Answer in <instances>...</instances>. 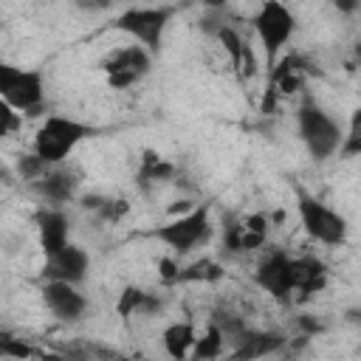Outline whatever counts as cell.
Returning a JSON list of instances; mask_svg holds the SVG:
<instances>
[{
    "mask_svg": "<svg viewBox=\"0 0 361 361\" xmlns=\"http://www.w3.org/2000/svg\"><path fill=\"white\" fill-rule=\"evenodd\" d=\"M42 302L51 310V316L65 324L79 322L87 310V299L79 293V288L73 282H59V279H48L42 285Z\"/></svg>",
    "mask_w": 361,
    "mask_h": 361,
    "instance_id": "30bf717a",
    "label": "cell"
},
{
    "mask_svg": "<svg viewBox=\"0 0 361 361\" xmlns=\"http://www.w3.org/2000/svg\"><path fill=\"white\" fill-rule=\"evenodd\" d=\"M276 96H279V90H276V85H271L268 82V87H265V93H262V104H259V113H271L274 107H276Z\"/></svg>",
    "mask_w": 361,
    "mask_h": 361,
    "instance_id": "4dcf8cb0",
    "label": "cell"
},
{
    "mask_svg": "<svg viewBox=\"0 0 361 361\" xmlns=\"http://www.w3.org/2000/svg\"><path fill=\"white\" fill-rule=\"evenodd\" d=\"M31 186L51 206H62V203H71L76 197V178L68 169H62V164L51 166V172L45 178H39L37 183H31Z\"/></svg>",
    "mask_w": 361,
    "mask_h": 361,
    "instance_id": "9a60e30c",
    "label": "cell"
},
{
    "mask_svg": "<svg viewBox=\"0 0 361 361\" xmlns=\"http://www.w3.org/2000/svg\"><path fill=\"white\" fill-rule=\"evenodd\" d=\"M240 76L243 79H251V76H257V54H254V48L245 42V48H243V59H240Z\"/></svg>",
    "mask_w": 361,
    "mask_h": 361,
    "instance_id": "f546056e",
    "label": "cell"
},
{
    "mask_svg": "<svg viewBox=\"0 0 361 361\" xmlns=\"http://www.w3.org/2000/svg\"><path fill=\"white\" fill-rule=\"evenodd\" d=\"M51 166L54 164H48L45 158H39L34 149L17 158V175H20V180H28V183H37L39 178H45L51 172Z\"/></svg>",
    "mask_w": 361,
    "mask_h": 361,
    "instance_id": "cb8c5ba5",
    "label": "cell"
},
{
    "mask_svg": "<svg viewBox=\"0 0 361 361\" xmlns=\"http://www.w3.org/2000/svg\"><path fill=\"white\" fill-rule=\"evenodd\" d=\"M288 344V336L276 333V330H245L243 338L228 350L234 358H262V355H271V353H279L285 350Z\"/></svg>",
    "mask_w": 361,
    "mask_h": 361,
    "instance_id": "5bb4252c",
    "label": "cell"
},
{
    "mask_svg": "<svg viewBox=\"0 0 361 361\" xmlns=\"http://www.w3.org/2000/svg\"><path fill=\"white\" fill-rule=\"evenodd\" d=\"M353 68H361V39L353 45Z\"/></svg>",
    "mask_w": 361,
    "mask_h": 361,
    "instance_id": "e575fe53",
    "label": "cell"
},
{
    "mask_svg": "<svg viewBox=\"0 0 361 361\" xmlns=\"http://www.w3.org/2000/svg\"><path fill=\"white\" fill-rule=\"evenodd\" d=\"M293 285L299 293H319L327 285V265L316 257H293Z\"/></svg>",
    "mask_w": 361,
    "mask_h": 361,
    "instance_id": "e0dca14e",
    "label": "cell"
},
{
    "mask_svg": "<svg viewBox=\"0 0 361 361\" xmlns=\"http://www.w3.org/2000/svg\"><path fill=\"white\" fill-rule=\"evenodd\" d=\"M172 20L169 6H141V8H127L113 20V28L133 37L138 45H144L149 54H158L164 45L166 25Z\"/></svg>",
    "mask_w": 361,
    "mask_h": 361,
    "instance_id": "52a82bcc",
    "label": "cell"
},
{
    "mask_svg": "<svg viewBox=\"0 0 361 361\" xmlns=\"http://www.w3.org/2000/svg\"><path fill=\"white\" fill-rule=\"evenodd\" d=\"M149 237H155L158 243H164L172 254L178 257H186L192 254L195 248L206 245L212 237H214V226H212V214H209V206H195L183 214H175L172 220H166L164 226H155L149 231Z\"/></svg>",
    "mask_w": 361,
    "mask_h": 361,
    "instance_id": "7a4b0ae2",
    "label": "cell"
},
{
    "mask_svg": "<svg viewBox=\"0 0 361 361\" xmlns=\"http://www.w3.org/2000/svg\"><path fill=\"white\" fill-rule=\"evenodd\" d=\"M93 133L96 130L85 121H76L68 116H45V121L34 133V152L56 166V164H65L68 155Z\"/></svg>",
    "mask_w": 361,
    "mask_h": 361,
    "instance_id": "3957f363",
    "label": "cell"
},
{
    "mask_svg": "<svg viewBox=\"0 0 361 361\" xmlns=\"http://www.w3.org/2000/svg\"><path fill=\"white\" fill-rule=\"evenodd\" d=\"M178 271H180V265H178L175 259H169V257L158 259V279H161L164 285H175V282H178Z\"/></svg>",
    "mask_w": 361,
    "mask_h": 361,
    "instance_id": "83f0119b",
    "label": "cell"
},
{
    "mask_svg": "<svg viewBox=\"0 0 361 361\" xmlns=\"http://www.w3.org/2000/svg\"><path fill=\"white\" fill-rule=\"evenodd\" d=\"M0 96L6 104L20 110L23 116L34 118L45 107V76L34 68H17L3 62L0 65Z\"/></svg>",
    "mask_w": 361,
    "mask_h": 361,
    "instance_id": "277c9868",
    "label": "cell"
},
{
    "mask_svg": "<svg viewBox=\"0 0 361 361\" xmlns=\"http://www.w3.org/2000/svg\"><path fill=\"white\" fill-rule=\"evenodd\" d=\"M0 355H14V358H28V355H37L28 344H23V341H17V338H11L8 333H3L0 336Z\"/></svg>",
    "mask_w": 361,
    "mask_h": 361,
    "instance_id": "4316f807",
    "label": "cell"
},
{
    "mask_svg": "<svg viewBox=\"0 0 361 361\" xmlns=\"http://www.w3.org/2000/svg\"><path fill=\"white\" fill-rule=\"evenodd\" d=\"M172 178H175V164H169L166 158H161L155 149H144L141 152L138 172H135V180L141 183V189H149V186L164 183V180H172Z\"/></svg>",
    "mask_w": 361,
    "mask_h": 361,
    "instance_id": "d6986e66",
    "label": "cell"
},
{
    "mask_svg": "<svg viewBox=\"0 0 361 361\" xmlns=\"http://www.w3.org/2000/svg\"><path fill=\"white\" fill-rule=\"evenodd\" d=\"M214 39H217V42L223 45V51L228 54L231 65H234V68H240V59H243V48H245V39H243V34H240V31H237L234 25L223 23V25L217 28Z\"/></svg>",
    "mask_w": 361,
    "mask_h": 361,
    "instance_id": "603a6c76",
    "label": "cell"
},
{
    "mask_svg": "<svg viewBox=\"0 0 361 361\" xmlns=\"http://www.w3.org/2000/svg\"><path fill=\"white\" fill-rule=\"evenodd\" d=\"M296 327H299V333H302V336H307V338H313L316 333H324V324H322L316 316H310V313L296 316Z\"/></svg>",
    "mask_w": 361,
    "mask_h": 361,
    "instance_id": "f1b7e54d",
    "label": "cell"
},
{
    "mask_svg": "<svg viewBox=\"0 0 361 361\" xmlns=\"http://www.w3.org/2000/svg\"><path fill=\"white\" fill-rule=\"evenodd\" d=\"M164 307V302H161V296L158 293H149V290H144V288H138V285H124L121 288V293H118V299H116V313L121 316V319H130V316H152V313H158Z\"/></svg>",
    "mask_w": 361,
    "mask_h": 361,
    "instance_id": "2e32d148",
    "label": "cell"
},
{
    "mask_svg": "<svg viewBox=\"0 0 361 361\" xmlns=\"http://www.w3.org/2000/svg\"><path fill=\"white\" fill-rule=\"evenodd\" d=\"M0 118H3V127H0V133L8 138V135H14L20 127H23V113L20 110H14L11 104H0Z\"/></svg>",
    "mask_w": 361,
    "mask_h": 361,
    "instance_id": "484cf974",
    "label": "cell"
},
{
    "mask_svg": "<svg viewBox=\"0 0 361 361\" xmlns=\"http://www.w3.org/2000/svg\"><path fill=\"white\" fill-rule=\"evenodd\" d=\"M296 212H299V223L310 240H316L322 245H344V240H347L344 214H338L324 200L305 192L302 186L296 189Z\"/></svg>",
    "mask_w": 361,
    "mask_h": 361,
    "instance_id": "8992f818",
    "label": "cell"
},
{
    "mask_svg": "<svg viewBox=\"0 0 361 361\" xmlns=\"http://www.w3.org/2000/svg\"><path fill=\"white\" fill-rule=\"evenodd\" d=\"M296 130H299V138H302V144H305V149L310 152L313 161L333 158L338 152V147H341V138H344L341 124L322 104H316L313 99H305L299 104Z\"/></svg>",
    "mask_w": 361,
    "mask_h": 361,
    "instance_id": "6da1fadb",
    "label": "cell"
},
{
    "mask_svg": "<svg viewBox=\"0 0 361 361\" xmlns=\"http://www.w3.org/2000/svg\"><path fill=\"white\" fill-rule=\"evenodd\" d=\"M149 68H152V54L135 42L116 48L102 59V71L113 90H127V87L138 85L149 73Z\"/></svg>",
    "mask_w": 361,
    "mask_h": 361,
    "instance_id": "ba28073f",
    "label": "cell"
},
{
    "mask_svg": "<svg viewBox=\"0 0 361 361\" xmlns=\"http://www.w3.org/2000/svg\"><path fill=\"white\" fill-rule=\"evenodd\" d=\"M223 274L226 271H223L220 262L203 257V259H195L192 265H183L178 271V282L175 285H180V282H217V279H223Z\"/></svg>",
    "mask_w": 361,
    "mask_h": 361,
    "instance_id": "44dd1931",
    "label": "cell"
},
{
    "mask_svg": "<svg viewBox=\"0 0 361 361\" xmlns=\"http://www.w3.org/2000/svg\"><path fill=\"white\" fill-rule=\"evenodd\" d=\"M223 353H226V336L214 322H209L206 333L197 336V341L192 347V358L195 361H209V358H220Z\"/></svg>",
    "mask_w": 361,
    "mask_h": 361,
    "instance_id": "ffe728a7",
    "label": "cell"
},
{
    "mask_svg": "<svg viewBox=\"0 0 361 361\" xmlns=\"http://www.w3.org/2000/svg\"><path fill=\"white\" fill-rule=\"evenodd\" d=\"M161 341H164V350H166L169 358H175V361L192 358V347H195V341H197L195 324H192V322H175V324L164 327Z\"/></svg>",
    "mask_w": 361,
    "mask_h": 361,
    "instance_id": "ac0fdd59",
    "label": "cell"
},
{
    "mask_svg": "<svg viewBox=\"0 0 361 361\" xmlns=\"http://www.w3.org/2000/svg\"><path fill=\"white\" fill-rule=\"evenodd\" d=\"M305 73H310V62H307L302 54H288V56L276 59V65L271 68L268 82L276 85L279 96H293V93L302 90Z\"/></svg>",
    "mask_w": 361,
    "mask_h": 361,
    "instance_id": "4fadbf2b",
    "label": "cell"
},
{
    "mask_svg": "<svg viewBox=\"0 0 361 361\" xmlns=\"http://www.w3.org/2000/svg\"><path fill=\"white\" fill-rule=\"evenodd\" d=\"M192 3H197V6H203V8H226L228 0H192Z\"/></svg>",
    "mask_w": 361,
    "mask_h": 361,
    "instance_id": "836d02e7",
    "label": "cell"
},
{
    "mask_svg": "<svg viewBox=\"0 0 361 361\" xmlns=\"http://www.w3.org/2000/svg\"><path fill=\"white\" fill-rule=\"evenodd\" d=\"M87 268H90V257L85 248L68 243L62 251L45 257V265H42V279H59V282H85L87 276Z\"/></svg>",
    "mask_w": 361,
    "mask_h": 361,
    "instance_id": "8fae6325",
    "label": "cell"
},
{
    "mask_svg": "<svg viewBox=\"0 0 361 361\" xmlns=\"http://www.w3.org/2000/svg\"><path fill=\"white\" fill-rule=\"evenodd\" d=\"M338 155L341 158H358L361 155V107H355L350 113V121H347V130H344Z\"/></svg>",
    "mask_w": 361,
    "mask_h": 361,
    "instance_id": "7402d4cb",
    "label": "cell"
},
{
    "mask_svg": "<svg viewBox=\"0 0 361 361\" xmlns=\"http://www.w3.org/2000/svg\"><path fill=\"white\" fill-rule=\"evenodd\" d=\"M341 14H353L358 6H361V0H330Z\"/></svg>",
    "mask_w": 361,
    "mask_h": 361,
    "instance_id": "d6a6232c",
    "label": "cell"
},
{
    "mask_svg": "<svg viewBox=\"0 0 361 361\" xmlns=\"http://www.w3.org/2000/svg\"><path fill=\"white\" fill-rule=\"evenodd\" d=\"M127 212H130V203H127L124 197H104V203L99 206L96 217L104 220V223H118Z\"/></svg>",
    "mask_w": 361,
    "mask_h": 361,
    "instance_id": "d4e9b609",
    "label": "cell"
},
{
    "mask_svg": "<svg viewBox=\"0 0 361 361\" xmlns=\"http://www.w3.org/2000/svg\"><path fill=\"white\" fill-rule=\"evenodd\" d=\"M254 282H257L265 293H271L276 302H288V299L293 296V290H296V285H293V257L285 254L282 248L271 251V254L257 265Z\"/></svg>",
    "mask_w": 361,
    "mask_h": 361,
    "instance_id": "9c48e42d",
    "label": "cell"
},
{
    "mask_svg": "<svg viewBox=\"0 0 361 361\" xmlns=\"http://www.w3.org/2000/svg\"><path fill=\"white\" fill-rule=\"evenodd\" d=\"M34 226H37V237H39V248L45 257L62 251L71 243V220L59 206H45L34 214Z\"/></svg>",
    "mask_w": 361,
    "mask_h": 361,
    "instance_id": "7c38bea8",
    "label": "cell"
},
{
    "mask_svg": "<svg viewBox=\"0 0 361 361\" xmlns=\"http://www.w3.org/2000/svg\"><path fill=\"white\" fill-rule=\"evenodd\" d=\"M102 203H104V195H85V197H82V209H87V212H93V214L99 212Z\"/></svg>",
    "mask_w": 361,
    "mask_h": 361,
    "instance_id": "1f68e13d",
    "label": "cell"
},
{
    "mask_svg": "<svg viewBox=\"0 0 361 361\" xmlns=\"http://www.w3.org/2000/svg\"><path fill=\"white\" fill-rule=\"evenodd\" d=\"M251 28H254V34L262 45V54H265L268 65L274 68L282 48L296 34V17L282 0H262L257 14L251 17Z\"/></svg>",
    "mask_w": 361,
    "mask_h": 361,
    "instance_id": "5b68a950",
    "label": "cell"
}]
</instances>
